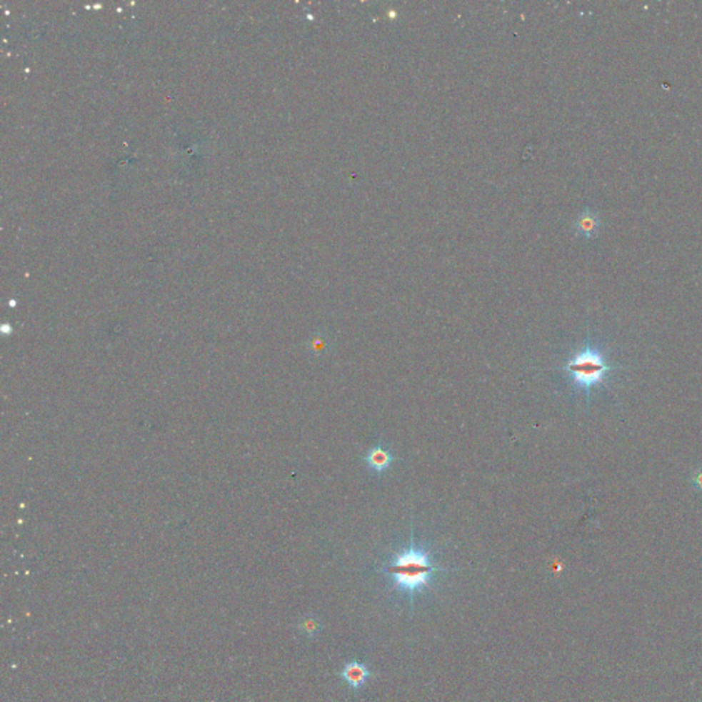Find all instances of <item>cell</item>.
I'll use <instances>...</instances> for the list:
<instances>
[{"label":"cell","instance_id":"6da1fadb","mask_svg":"<svg viewBox=\"0 0 702 702\" xmlns=\"http://www.w3.org/2000/svg\"><path fill=\"white\" fill-rule=\"evenodd\" d=\"M443 569L433 566L431 554L424 548L409 546L395 554L393 561L384 568V573L394 579L393 588L413 601L416 594L428 588L438 572Z\"/></svg>","mask_w":702,"mask_h":702},{"label":"cell","instance_id":"52a82bcc","mask_svg":"<svg viewBox=\"0 0 702 702\" xmlns=\"http://www.w3.org/2000/svg\"><path fill=\"white\" fill-rule=\"evenodd\" d=\"M319 628H320V623L316 618H310L308 623H306V630H308V633L310 635L314 634Z\"/></svg>","mask_w":702,"mask_h":702},{"label":"cell","instance_id":"3957f363","mask_svg":"<svg viewBox=\"0 0 702 702\" xmlns=\"http://www.w3.org/2000/svg\"><path fill=\"white\" fill-rule=\"evenodd\" d=\"M339 675L353 690H360L361 687H363L368 679L372 676V672L369 671L366 664L354 660V661H349L343 667Z\"/></svg>","mask_w":702,"mask_h":702},{"label":"cell","instance_id":"5b68a950","mask_svg":"<svg viewBox=\"0 0 702 702\" xmlns=\"http://www.w3.org/2000/svg\"><path fill=\"white\" fill-rule=\"evenodd\" d=\"M600 219L591 210H584L576 220V232L583 238H591L598 231Z\"/></svg>","mask_w":702,"mask_h":702},{"label":"cell","instance_id":"7a4b0ae2","mask_svg":"<svg viewBox=\"0 0 702 702\" xmlns=\"http://www.w3.org/2000/svg\"><path fill=\"white\" fill-rule=\"evenodd\" d=\"M615 368L608 362L600 347L586 343L566 365V371L572 378L573 387L583 390L590 399L591 390L596 386L605 384L608 375Z\"/></svg>","mask_w":702,"mask_h":702},{"label":"cell","instance_id":"277c9868","mask_svg":"<svg viewBox=\"0 0 702 702\" xmlns=\"http://www.w3.org/2000/svg\"><path fill=\"white\" fill-rule=\"evenodd\" d=\"M393 461H394V457L380 446L371 448L368 456H366L368 466L376 472L386 471Z\"/></svg>","mask_w":702,"mask_h":702},{"label":"cell","instance_id":"8992f818","mask_svg":"<svg viewBox=\"0 0 702 702\" xmlns=\"http://www.w3.org/2000/svg\"><path fill=\"white\" fill-rule=\"evenodd\" d=\"M691 486L697 490L702 493V466L701 468H697L693 475H691Z\"/></svg>","mask_w":702,"mask_h":702}]
</instances>
